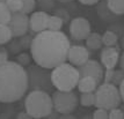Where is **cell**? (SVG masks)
<instances>
[{
  "instance_id": "cell-34",
  "label": "cell",
  "mask_w": 124,
  "mask_h": 119,
  "mask_svg": "<svg viewBox=\"0 0 124 119\" xmlns=\"http://www.w3.org/2000/svg\"><path fill=\"white\" fill-rule=\"evenodd\" d=\"M78 1H80L82 5L92 6V5H95V4H97L100 0H78Z\"/></svg>"
},
{
  "instance_id": "cell-36",
  "label": "cell",
  "mask_w": 124,
  "mask_h": 119,
  "mask_svg": "<svg viewBox=\"0 0 124 119\" xmlns=\"http://www.w3.org/2000/svg\"><path fill=\"white\" fill-rule=\"evenodd\" d=\"M17 118L19 119H30L31 116L28 113L27 111H24V112H20V113L17 114Z\"/></svg>"
},
{
  "instance_id": "cell-27",
  "label": "cell",
  "mask_w": 124,
  "mask_h": 119,
  "mask_svg": "<svg viewBox=\"0 0 124 119\" xmlns=\"http://www.w3.org/2000/svg\"><path fill=\"white\" fill-rule=\"evenodd\" d=\"M54 15L59 16L60 19L63 20L64 24H65V23H67V22L71 20L70 14H69V12L66 11L65 8H58V9H56V11H54Z\"/></svg>"
},
{
  "instance_id": "cell-38",
  "label": "cell",
  "mask_w": 124,
  "mask_h": 119,
  "mask_svg": "<svg viewBox=\"0 0 124 119\" xmlns=\"http://www.w3.org/2000/svg\"><path fill=\"white\" fill-rule=\"evenodd\" d=\"M57 1H60V2H69V1H72V0H57Z\"/></svg>"
},
{
  "instance_id": "cell-30",
  "label": "cell",
  "mask_w": 124,
  "mask_h": 119,
  "mask_svg": "<svg viewBox=\"0 0 124 119\" xmlns=\"http://www.w3.org/2000/svg\"><path fill=\"white\" fill-rule=\"evenodd\" d=\"M19 41H20V44H21L22 49H29L30 45H31L32 38L30 37V36L23 35V36H21V38H19Z\"/></svg>"
},
{
  "instance_id": "cell-10",
  "label": "cell",
  "mask_w": 124,
  "mask_h": 119,
  "mask_svg": "<svg viewBox=\"0 0 124 119\" xmlns=\"http://www.w3.org/2000/svg\"><path fill=\"white\" fill-rule=\"evenodd\" d=\"M70 34L71 37L81 41L86 39L91 34V23L85 17H76L70 23Z\"/></svg>"
},
{
  "instance_id": "cell-22",
  "label": "cell",
  "mask_w": 124,
  "mask_h": 119,
  "mask_svg": "<svg viewBox=\"0 0 124 119\" xmlns=\"http://www.w3.org/2000/svg\"><path fill=\"white\" fill-rule=\"evenodd\" d=\"M7 7L11 9V12H21L23 8V2L22 0H6L5 1Z\"/></svg>"
},
{
  "instance_id": "cell-21",
  "label": "cell",
  "mask_w": 124,
  "mask_h": 119,
  "mask_svg": "<svg viewBox=\"0 0 124 119\" xmlns=\"http://www.w3.org/2000/svg\"><path fill=\"white\" fill-rule=\"evenodd\" d=\"M80 104L82 106H92L95 105V92H81Z\"/></svg>"
},
{
  "instance_id": "cell-23",
  "label": "cell",
  "mask_w": 124,
  "mask_h": 119,
  "mask_svg": "<svg viewBox=\"0 0 124 119\" xmlns=\"http://www.w3.org/2000/svg\"><path fill=\"white\" fill-rule=\"evenodd\" d=\"M36 4H38V7L44 12L52 11L54 8V0H37Z\"/></svg>"
},
{
  "instance_id": "cell-20",
  "label": "cell",
  "mask_w": 124,
  "mask_h": 119,
  "mask_svg": "<svg viewBox=\"0 0 124 119\" xmlns=\"http://www.w3.org/2000/svg\"><path fill=\"white\" fill-rule=\"evenodd\" d=\"M11 16L12 12L7 7L6 2H0V24H8Z\"/></svg>"
},
{
  "instance_id": "cell-13",
  "label": "cell",
  "mask_w": 124,
  "mask_h": 119,
  "mask_svg": "<svg viewBox=\"0 0 124 119\" xmlns=\"http://www.w3.org/2000/svg\"><path fill=\"white\" fill-rule=\"evenodd\" d=\"M119 50L114 46H106L101 51V64L104 68H115L119 60Z\"/></svg>"
},
{
  "instance_id": "cell-19",
  "label": "cell",
  "mask_w": 124,
  "mask_h": 119,
  "mask_svg": "<svg viewBox=\"0 0 124 119\" xmlns=\"http://www.w3.org/2000/svg\"><path fill=\"white\" fill-rule=\"evenodd\" d=\"M63 26H64V22L59 16H57L54 14V15H49L46 29H49V30H60Z\"/></svg>"
},
{
  "instance_id": "cell-9",
  "label": "cell",
  "mask_w": 124,
  "mask_h": 119,
  "mask_svg": "<svg viewBox=\"0 0 124 119\" xmlns=\"http://www.w3.org/2000/svg\"><path fill=\"white\" fill-rule=\"evenodd\" d=\"M78 70H79V75L81 76H93L97 83L100 84L101 81L103 80V66L102 64H100L96 60L88 59L86 63H84L82 65L78 66Z\"/></svg>"
},
{
  "instance_id": "cell-17",
  "label": "cell",
  "mask_w": 124,
  "mask_h": 119,
  "mask_svg": "<svg viewBox=\"0 0 124 119\" xmlns=\"http://www.w3.org/2000/svg\"><path fill=\"white\" fill-rule=\"evenodd\" d=\"M12 38H13V34L8 24H0V45L11 42Z\"/></svg>"
},
{
  "instance_id": "cell-11",
  "label": "cell",
  "mask_w": 124,
  "mask_h": 119,
  "mask_svg": "<svg viewBox=\"0 0 124 119\" xmlns=\"http://www.w3.org/2000/svg\"><path fill=\"white\" fill-rule=\"evenodd\" d=\"M67 59L72 65L80 66L89 59V52L87 48L82 45H71L67 53Z\"/></svg>"
},
{
  "instance_id": "cell-16",
  "label": "cell",
  "mask_w": 124,
  "mask_h": 119,
  "mask_svg": "<svg viewBox=\"0 0 124 119\" xmlns=\"http://www.w3.org/2000/svg\"><path fill=\"white\" fill-rule=\"evenodd\" d=\"M107 6L115 15L124 14V0H107Z\"/></svg>"
},
{
  "instance_id": "cell-2",
  "label": "cell",
  "mask_w": 124,
  "mask_h": 119,
  "mask_svg": "<svg viewBox=\"0 0 124 119\" xmlns=\"http://www.w3.org/2000/svg\"><path fill=\"white\" fill-rule=\"evenodd\" d=\"M28 90L27 70L17 61H0V102L13 103Z\"/></svg>"
},
{
  "instance_id": "cell-15",
  "label": "cell",
  "mask_w": 124,
  "mask_h": 119,
  "mask_svg": "<svg viewBox=\"0 0 124 119\" xmlns=\"http://www.w3.org/2000/svg\"><path fill=\"white\" fill-rule=\"evenodd\" d=\"M102 36L99 33H91L86 37V46L91 50H99L102 48Z\"/></svg>"
},
{
  "instance_id": "cell-3",
  "label": "cell",
  "mask_w": 124,
  "mask_h": 119,
  "mask_svg": "<svg viewBox=\"0 0 124 119\" xmlns=\"http://www.w3.org/2000/svg\"><path fill=\"white\" fill-rule=\"evenodd\" d=\"M24 108L31 118H45L54 110L52 98L44 90H31L26 97Z\"/></svg>"
},
{
  "instance_id": "cell-35",
  "label": "cell",
  "mask_w": 124,
  "mask_h": 119,
  "mask_svg": "<svg viewBox=\"0 0 124 119\" xmlns=\"http://www.w3.org/2000/svg\"><path fill=\"white\" fill-rule=\"evenodd\" d=\"M118 90H119V95H121V99H122V102L124 103V80L119 83Z\"/></svg>"
},
{
  "instance_id": "cell-5",
  "label": "cell",
  "mask_w": 124,
  "mask_h": 119,
  "mask_svg": "<svg viewBox=\"0 0 124 119\" xmlns=\"http://www.w3.org/2000/svg\"><path fill=\"white\" fill-rule=\"evenodd\" d=\"M28 89L30 90H44L52 94L54 84L51 81V73L48 68L39 65H28L27 70Z\"/></svg>"
},
{
  "instance_id": "cell-40",
  "label": "cell",
  "mask_w": 124,
  "mask_h": 119,
  "mask_svg": "<svg viewBox=\"0 0 124 119\" xmlns=\"http://www.w3.org/2000/svg\"><path fill=\"white\" fill-rule=\"evenodd\" d=\"M6 0H0V2H5Z\"/></svg>"
},
{
  "instance_id": "cell-7",
  "label": "cell",
  "mask_w": 124,
  "mask_h": 119,
  "mask_svg": "<svg viewBox=\"0 0 124 119\" xmlns=\"http://www.w3.org/2000/svg\"><path fill=\"white\" fill-rule=\"evenodd\" d=\"M52 104L56 112L60 114L72 113L78 106V96L72 90H56L52 92Z\"/></svg>"
},
{
  "instance_id": "cell-18",
  "label": "cell",
  "mask_w": 124,
  "mask_h": 119,
  "mask_svg": "<svg viewBox=\"0 0 124 119\" xmlns=\"http://www.w3.org/2000/svg\"><path fill=\"white\" fill-rule=\"evenodd\" d=\"M117 42H118V37L111 30H107L102 35V44L106 46H115Z\"/></svg>"
},
{
  "instance_id": "cell-26",
  "label": "cell",
  "mask_w": 124,
  "mask_h": 119,
  "mask_svg": "<svg viewBox=\"0 0 124 119\" xmlns=\"http://www.w3.org/2000/svg\"><path fill=\"white\" fill-rule=\"evenodd\" d=\"M108 113H109V119H122V118H124V111L122 109H119L118 106L108 110Z\"/></svg>"
},
{
  "instance_id": "cell-39",
  "label": "cell",
  "mask_w": 124,
  "mask_h": 119,
  "mask_svg": "<svg viewBox=\"0 0 124 119\" xmlns=\"http://www.w3.org/2000/svg\"><path fill=\"white\" fill-rule=\"evenodd\" d=\"M122 46L124 48V37H123V39H122Z\"/></svg>"
},
{
  "instance_id": "cell-24",
  "label": "cell",
  "mask_w": 124,
  "mask_h": 119,
  "mask_svg": "<svg viewBox=\"0 0 124 119\" xmlns=\"http://www.w3.org/2000/svg\"><path fill=\"white\" fill-rule=\"evenodd\" d=\"M22 2H23V8L21 12L26 13V14L32 13V11L36 7V0H22Z\"/></svg>"
},
{
  "instance_id": "cell-1",
  "label": "cell",
  "mask_w": 124,
  "mask_h": 119,
  "mask_svg": "<svg viewBox=\"0 0 124 119\" xmlns=\"http://www.w3.org/2000/svg\"><path fill=\"white\" fill-rule=\"evenodd\" d=\"M70 46V41L63 31L46 29L32 37L30 52L37 65L52 70L66 61Z\"/></svg>"
},
{
  "instance_id": "cell-32",
  "label": "cell",
  "mask_w": 124,
  "mask_h": 119,
  "mask_svg": "<svg viewBox=\"0 0 124 119\" xmlns=\"http://www.w3.org/2000/svg\"><path fill=\"white\" fill-rule=\"evenodd\" d=\"M114 68H106V73L103 74V79H104V82H110L111 77H113L114 74Z\"/></svg>"
},
{
  "instance_id": "cell-25",
  "label": "cell",
  "mask_w": 124,
  "mask_h": 119,
  "mask_svg": "<svg viewBox=\"0 0 124 119\" xmlns=\"http://www.w3.org/2000/svg\"><path fill=\"white\" fill-rule=\"evenodd\" d=\"M124 80V70H114L113 77L110 80V83H113L115 86H119V83Z\"/></svg>"
},
{
  "instance_id": "cell-4",
  "label": "cell",
  "mask_w": 124,
  "mask_h": 119,
  "mask_svg": "<svg viewBox=\"0 0 124 119\" xmlns=\"http://www.w3.org/2000/svg\"><path fill=\"white\" fill-rule=\"evenodd\" d=\"M80 79L79 70L66 61L56 66L51 72V81L57 90H73Z\"/></svg>"
},
{
  "instance_id": "cell-6",
  "label": "cell",
  "mask_w": 124,
  "mask_h": 119,
  "mask_svg": "<svg viewBox=\"0 0 124 119\" xmlns=\"http://www.w3.org/2000/svg\"><path fill=\"white\" fill-rule=\"evenodd\" d=\"M94 92H95V106L96 108L110 110L113 108L119 106V104L122 102L118 87L110 82H103L102 84L97 86L96 90Z\"/></svg>"
},
{
  "instance_id": "cell-37",
  "label": "cell",
  "mask_w": 124,
  "mask_h": 119,
  "mask_svg": "<svg viewBox=\"0 0 124 119\" xmlns=\"http://www.w3.org/2000/svg\"><path fill=\"white\" fill-rule=\"evenodd\" d=\"M119 58H121V60H119V65L122 67V70H124V52L122 53V57H119Z\"/></svg>"
},
{
  "instance_id": "cell-29",
  "label": "cell",
  "mask_w": 124,
  "mask_h": 119,
  "mask_svg": "<svg viewBox=\"0 0 124 119\" xmlns=\"http://www.w3.org/2000/svg\"><path fill=\"white\" fill-rule=\"evenodd\" d=\"M30 57H31V56H29L28 53H20V54H17L16 60H17V63H19L20 65H22L24 67V66H28L30 64V60H31Z\"/></svg>"
},
{
  "instance_id": "cell-33",
  "label": "cell",
  "mask_w": 124,
  "mask_h": 119,
  "mask_svg": "<svg viewBox=\"0 0 124 119\" xmlns=\"http://www.w3.org/2000/svg\"><path fill=\"white\" fill-rule=\"evenodd\" d=\"M8 60V52L5 48H1L0 45V61H6Z\"/></svg>"
},
{
  "instance_id": "cell-14",
  "label": "cell",
  "mask_w": 124,
  "mask_h": 119,
  "mask_svg": "<svg viewBox=\"0 0 124 119\" xmlns=\"http://www.w3.org/2000/svg\"><path fill=\"white\" fill-rule=\"evenodd\" d=\"M99 83L93 76H81L78 81V89L80 92H92L96 90Z\"/></svg>"
},
{
  "instance_id": "cell-8",
  "label": "cell",
  "mask_w": 124,
  "mask_h": 119,
  "mask_svg": "<svg viewBox=\"0 0 124 119\" xmlns=\"http://www.w3.org/2000/svg\"><path fill=\"white\" fill-rule=\"evenodd\" d=\"M8 27L11 28L13 37H21L23 35H26L29 30L28 14L23 12H13L11 20L8 22Z\"/></svg>"
},
{
  "instance_id": "cell-31",
  "label": "cell",
  "mask_w": 124,
  "mask_h": 119,
  "mask_svg": "<svg viewBox=\"0 0 124 119\" xmlns=\"http://www.w3.org/2000/svg\"><path fill=\"white\" fill-rule=\"evenodd\" d=\"M22 49L21 44H20V41L19 39H15V41H13L11 44V51L13 53H17V52H20V50Z\"/></svg>"
},
{
  "instance_id": "cell-12",
  "label": "cell",
  "mask_w": 124,
  "mask_h": 119,
  "mask_svg": "<svg viewBox=\"0 0 124 119\" xmlns=\"http://www.w3.org/2000/svg\"><path fill=\"white\" fill-rule=\"evenodd\" d=\"M49 14L44 11L34 12L31 16L29 17V29L32 33H41L43 30H46L48 26Z\"/></svg>"
},
{
  "instance_id": "cell-28",
  "label": "cell",
  "mask_w": 124,
  "mask_h": 119,
  "mask_svg": "<svg viewBox=\"0 0 124 119\" xmlns=\"http://www.w3.org/2000/svg\"><path fill=\"white\" fill-rule=\"evenodd\" d=\"M93 118L95 119H108L109 118V113L108 110L102 108H97L94 112H93Z\"/></svg>"
}]
</instances>
